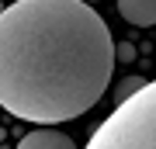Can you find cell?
<instances>
[{
    "label": "cell",
    "mask_w": 156,
    "mask_h": 149,
    "mask_svg": "<svg viewBox=\"0 0 156 149\" xmlns=\"http://www.w3.org/2000/svg\"><path fill=\"white\" fill-rule=\"evenodd\" d=\"M17 149H76V142H73L69 135H62V132L45 125V128H35V132L21 135Z\"/></svg>",
    "instance_id": "3957f363"
},
{
    "label": "cell",
    "mask_w": 156,
    "mask_h": 149,
    "mask_svg": "<svg viewBox=\"0 0 156 149\" xmlns=\"http://www.w3.org/2000/svg\"><path fill=\"white\" fill-rule=\"evenodd\" d=\"M118 45L87 0H14L0 14V104L35 125L87 115L104 97Z\"/></svg>",
    "instance_id": "6da1fadb"
},
{
    "label": "cell",
    "mask_w": 156,
    "mask_h": 149,
    "mask_svg": "<svg viewBox=\"0 0 156 149\" xmlns=\"http://www.w3.org/2000/svg\"><path fill=\"white\" fill-rule=\"evenodd\" d=\"M87 4H97V0H87Z\"/></svg>",
    "instance_id": "52a82bcc"
},
{
    "label": "cell",
    "mask_w": 156,
    "mask_h": 149,
    "mask_svg": "<svg viewBox=\"0 0 156 149\" xmlns=\"http://www.w3.org/2000/svg\"><path fill=\"white\" fill-rule=\"evenodd\" d=\"M118 14L135 28L156 24V0H118Z\"/></svg>",
    "instance_id": "277c9868"
},
{
    "label": "cell",
    "mask_w": 156,
    "mask_h": 149,
    "mask_svg": "<svg viewBox=\"0 0 156 149\" xmlns=\"http://www.w3.org/2000/svg\"><path fill=\"white\" fill-rule=\"evenodd\" d=\"M87 149H156V80L122 101L94 128Z\"/></svg>",
    "instance_id": "7a4b0ae2"
},
{
    "label": "cell",
    "mask_w": 156,
    "mask_h": 149,
    "mask_svg": "<svg viewBox=\"0 0 156 149\" xmlns=\"http://www.w3.org/2000/svg\"><path fill=\"white\" fill-rule=\"evenodd\" d=\"M132 59H135L132 42H122V45H118V62H132Z\"/></svg>",
    "instance_id": "8992f818"
},
{
    "label": "cell",
    "mask_w": 156,
    "mask_h": 149,
    "mask_svg": "<svg viewBox=\"0 0 156 149\" xmlns=\"http://www.w3.org/2000/svg\"><path fill=\"white\" fill-rule=\"evenodd\" d=\"M146 83H149V80H142V76H125L122 83H118V90H115V101H118V104H122V101H128L132 94H139Z\"/></svg>",
    "instance_id": "5b68a950"
}]
</instances>
